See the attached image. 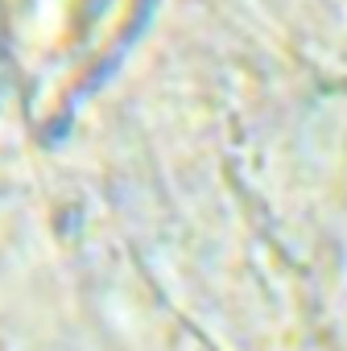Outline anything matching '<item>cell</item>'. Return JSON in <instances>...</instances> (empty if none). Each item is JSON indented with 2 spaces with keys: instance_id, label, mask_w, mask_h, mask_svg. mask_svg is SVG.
I'll return each instance as SVG.
<instances>
[{
  "instance_id": "6da1fadb",
  "label": "cell",
  "mask_w": 347,
  "mask_h": 351,
  "mask_svg": "<svg viewBox=\"0 0 347 351\" xmlns=\"http://www.w3.org/2000/svg\"><path fill=\"white\" fill-rule=\"evenodd\" d=\"M136 0H0V34L25 46L46 42L62 54H99L116 34H128Z\"/></svg>"
}]
</instances>
